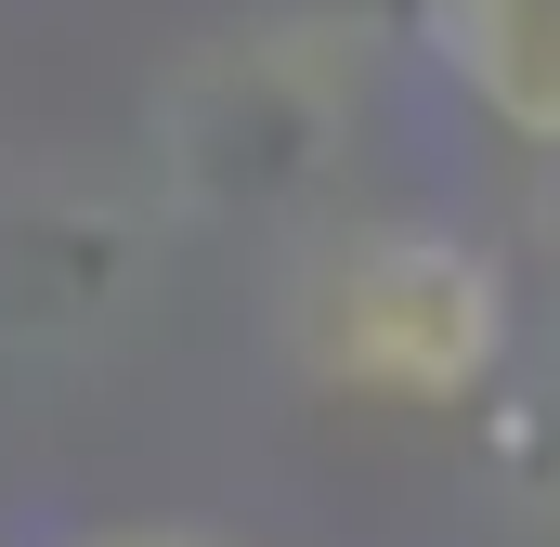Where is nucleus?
<instances>
[{
    "label": "nucleus",
    "instance_id": "f257e3e1",
    "mask_svg": "<svg viewBox=\"0 0 560 547\" xmlns=\"http://www.w3.org/2000/svg\"><path fill=\"white\" fill-rule=\"evenodd\" d=\"M300 352H313V379H339L365 405H469L509 352V287L469 235L378 222L313 274Z\"/></svg>",
    "mask_w": 560,
    "mask_h": 547
},
{
    "label": "nucleus",
    "instance_id": "f03ea898",
    "mask_svg": "<svg viewBox=\"0 0 560 547\" xmlns=\"http://www.w3.org/2000/svg\"><path fill=\"white\" fill-rule=\"evenodd\" d=\"M430 66L509 143H560V0H430Z\"/></svg>",
    "mask_w": 560,
    "mask_h": 547
},
{
    "label": "nucleus",
    "instance_id": "7ed1b4c3",
    "mask_svg": "<svg viewBox=\"0 0 560 547\" xmlns=\"http://www.w3.org/2000/svg\"><path fill=\"white\" fill-rule=\"evenodd\" d=\"M79 547H222V535H79Z\"/></svg>",
    "mask_w": 560,
    "mask_h": 547
}]
</instances>
